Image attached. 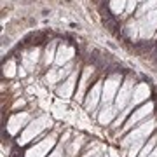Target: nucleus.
Returning <instances> with one entry per match:
<instances>
[{
  "label": "nucleus",
  "mask_w": 157,
  "mask_h": 157,
  "mask_svg": "<svg viewBox=\"0 0 157 157\" xmlns=\"http://www.w3.org/2000/svg\"><path fill=\"white\" fill-rule=\"evenodd\" d=\"M138 30H140V37L141 39H150L152 35H154V32L157 30V9L148 11V14L140 16Z\"/></svg>",
  "instance_id": "obj_1"
},
{
  "label": "nucleus",
  "mask_w": 157,
  "mask_h": 157,
  "mask_svg": "<svg viewBox=\"0 0 157 157\" xmlns=\"http://www.w3.org/2000/svg\"><path fill=\"white\" fill-rule=\"evenodd\" d=\"M49 124H51V119L47 117V115H44V117H39L37 121H33V122L30 124L28 128L25 129V133L21 135V138H19L17 141H19L21 145H25V143H28V141L32 140L33 136H37V135L40 133V131H44V129L47 128Z\"/></svg>",
  "instance_id": "obj_2"
},
{
  "label": "nucleus",
  "mask_w": 157,
  "mask_h": 157,
  "mask_svg": "<svg viewBox=\"0 0 157 157\" xmlns=\"http://www.w3.org/2000/svg\"><path fill=\"white\" fill-rule=\"evenodd\" d=\"M154 121H148L147 124H143V126H140V128L133 129L131 133H129V136L124 140V145H141L143 143V140H147V135L150 133L152 129H154Z\"/></svg>",
  "instance_id": "obj_3"
},
{
  "label": "nucleus",
  "mask_w": 157,
  "mask_h": 157,
  "mask_svg": "<svg viewBox=\"0 0 157 157\" xmlns=\"http://www.w3.org/2000/svg\"><path fill=\"white\" fill-rule=\"evenodd\" d=\"M133 84H135V82H133V78H131V77L126 78L122 89L119 91L117 98H115V107H117V108L126 107V105H128V101L131 100V96H133Z\"/></svg>",
  "instance_id": "obj_4"
},
{
  "label": "nucleus",
  "mask_w": 157,
  "mask_h": 157,
  "mask_svg": "<svg viewBox=\"0 0 157 157\" xmlns=\"http://www.w3.org/2000/svg\"><path fill=\"white\" fill-rule=\"evenodd\" d=\"M119 82H121V77L119 75H113V77H110L105 82V86H103V96H101L103 103H110L112 101V98L115 96V93L119 89Z\"/></svg>",
  "instance_id": "obj_5"
},
{
  "label": "nucleus",
  "mask_w": 157,
  "mask_h": 157,
  "mask_svg": "<svg viewBox=\"0 0 157 157\" xmlns=\"http://www.w3.org/2000/svg\"><path fill=\"white\" fill-rule=\"evenodd\" d=\"M52 145H54V136H49V138L42 140L40 143H37L33 148H30L28 154H26V157H44L45 154H49V150L52 148Z\"/></svg>",
  "instance_id": "obj_6"
},
{
  "label": "nucleus",
  "mask_w": 157,
  "mask_h": 157,
  "mask_svg": "<svg viewBox=\"0 0 157 157\" xmlns=\"http://www.w3.org/2000/svg\"><path fill=\"white\" fill-rule=\"evenodd\" d=\"M152 110H154V103H147V105H143L141 108H138V110H136V112L128 119V122H126V128H124V129H131L136 122H138V121H141L143 117H147Z\"/></svg>",
  "instance_id": "obj_7"
},
{
  "label": "nucleus",
  "mask_w": 157,
  "mask_h": 157,
  "mask_svg": "<svg viewBox=\"0 0 157 157\" xmlns=\"http://www.w3.org/2000/svg\"><path fill=\"white\" fill-rule=\"evenodd\" d=\"M148 94H150L148 86H147V84H138V86H136V89L133 91V96H131V107H135V105L141 103L143 100H147Z\"/></svg>",
  "instance_id": "obj_8"
},
{
  "label": "nucleus",
  "mask_w": 157,
  "mask_h": 157,
  "mask_svg": "<svg viewBox=\"0 0 157 157\" xmlns=\"http://www.w3.org/2000/svg\"><path fill=\"white\" fill-rule=\"evenodd\" d=\"M75 54V51H73V47H70V45L63 44L59 49H58V54H56V63L59 65V67H63V65H67L70 59H72V56Z\"/></svg>",
  "instance_id": "obj_9"
},
{
  "label": "nucleus",
  "mask_w": 157,
  "mask_h": 157,
  "mask_svg": "<svg viewBox=\"0 0 157 157\" xmlns=\"http://www.w3.org/2000/svg\"><path fill=\"white\" fill-rule=\"evenodd\" d=\"M101 82H98V84L93 87V89L89 91V94H87V100H86V108L87 110H94L96 103H98V100H100V93H101Z\"/></svg>",
  "instance_id": "obj_10"
},
{
  "label": "nucleus",
  "mask_w": 157,
  "mask_h": 157,
  "mask_svg": "<svg viewBox=\"0 0 157 157\" xmlns=\"http://www.w3.org/2000/svg\"><path fill=\"white\" fill-rule=\"evenodd\" d=\"M75 80H77V73H72L67 82L58 87V94L61 96V98H70V94H72V91H73V84H75Z\"/></svg>",
  "instance_id": "obj_11"
},
{
  "label": "nucleus",
  "mask_w": 157,
  "mask_h": 157,
  "mask_svg": "<svg viewBox=\"0 0 157 157\" xmlns=\"http://www.w3.org/2000/svg\"><path fill=\"white\" fill-rule=\"evenodd\" d=\"M26 121H28V115H26V113H17V115H14V117L9 121V133H11V135L17 133V129L21 128Z\"/></svg>",
  "instance_id": "obj_12"
},
{
  "label": "nucleus",
  "mask_w": 157,
  "mask_h": 157,
  "mask_svg": "<svg viewBox=\"0 0 157 157\" xmlns=\"http://www.w3.org/2000/svg\"><path fill=\"white\" fill-rule=\"evenodd\" d=\"M25 59V65L28 67V70H32V68L35 67V63H37V59H39V49H33V51H30L26 56L23 58Z\"/></svg>",
  "instance_id": "obj_13"
},
{
  "label": "nucleus",
  "mask_w": 157,
  "mask_h": 157,
  "mask_svg": "<svg viewBox=\"0 0 157 157\" xmlns=\"http://www.w3.org/2000/svg\"><path fill=\"white\" fill-rule=\"evenodd\" d=\"M113 115H115V110H113L112 107H105L100 113V122L101 124H108L110 121H112Z\"/></svg>",
  "instance_id": "obj_14"
},
{
  "label": "nucleus",
  "mask_w": 157,
  "mask_h": 157,
  "mask_svg": "<svg viewBox=\"0 0 157 157\" xmlns=\"http://www.w3.org/2000/svg\"><path fill=\"white\" fill-rule=\"evenodd\" d=\"M126 4H128V0H110V11L113 14H121L126 9Z\"/></svg>",
  "instance_id": "obj_15"
},
{
  "label": "nucleus",
  "mask_w": 157,
  "mask_h": 157,
  "mask_svg": "<svg viewBox=\"0 0 157 157\" xmlns=\"http://www.w3.org/2000/svg\"><path fill=\"white\" fill-rule=\"evenodd\" d=\"M91 73H93V68H86V72H84V75H82V80H80V86H78V93H77V96H78V100H80V96L84 94V89H86V86H87V77H89Z\"/></svg>",
  "instance_id": "obj_16"
},
{
  "label": "nucleus",
  "mask_w": 157,
  "mask_h": 157,
  "mask_svg": "<svg viewBox=\"0 0 157 157\" xmlns=\"http://www.w3.org/2000/svg\"><path fill=\"white\" fill-rule=\"evenodd\" d=\"M4 75H6V77H14V75H16V63L7 61L6 65H4Z\"/></svg>",
  "instance_id": "obj_17"
},
{
  "label": "nucleus",
  "mask_w": 157,
  "mask_h": 157,
  "mask_svg": "<svg viewBox=\"0 0 157 157\" xmlns=\"http://www.w3.org/2000/svg\"><path fill=\"white\" fill-rule=\"evenodd\" d=\"M154 9H157V0H148V2H145L143 7L140 9V16H143V14L148 12V11H154Z\"/></svg>",
  "instance_id": "obj_18"
},
{
  "label": "nucleus",
  "mask_w": 157,
  "mask_h": 157,
  "mask_svg": "<svg viewBox=\"0 0 157 157\" xmlns=\"http://www.w3.org/2000/svg\"><path fill=\"white\" fill-rule=\"evenodd\" d=\"M52 59H56V58H54V45L51 44L49 47H47V51H45V59H44V63H45V65H51V63H52Z\"/></svg>",
  "instance_id": "obj_19"
},
{
  "label": "nucleus",
  "mask_w": 157,
  "mask_h": 157,
  "mask_svg": "<svg viewBox=\"0 0 157 157\" xmlns=\"http://www.w3.org/2000/svg\"><path fill=\"white\" fill-rule=\"evenodd\" d=\"M154 145H155V141L152 140L147 147H143V150H141V155L140 157H147V154H150V150H152V147H154Z\"/></svg>",
  "instance_id": "obj_20"
},
{
  "label": "nucleus",
  "mask_w": 157,
  "mask_h": 157,
  "mask_svg": "<svg viewBox=\"0 0 157 157\" xmlns=\"http://www.w3.org/2000/svg\"><path fill=\"white\" fill-rule=\"evenodd\" d=\"M136 2H138V0H128V6H126V12H133V11H135Z\"/></svg>",
  "instance_id": "obj_21"
},
{
  "label": "nucleus",
  "mask_w": 157,
  "mask_h": 157,
  "mask_svg": "<svg viewBox=\"0 0 157 157\" xmlns=\"http://www.w3.org/2000/svg\"><path fill=\"white\" fill-rule=\"evenodd\" d=\"M17 70H19V75H21V77H25V73H26V72H25V68H17Z\"/></svg>",
  "instance_id": "obj_22"
},
{
  "label": "nucleus",
  "mask_w": 157,
  "mask_h": 157,
  "mask_svg": "<svg viewBox=\"0 0 157 157\" xmlns=\"http://www.w3.org/2000/svg\"><path fill=\"white\" fill-rule=\"evenodd\" d=\"M51 157H63V154H61V152H54Z\"/></svg>",
  "instance_id": "obj_23"
},
{
  "label": "nucleus",
  "mask_w": 157,
  "mask_h": 157,
  "mask_svg": "<svg viewBox=\"0 0 157 157\" xmlns=\"http://www.w3.org/2000/svg\"><path fill=\"white\" fill-rule=\"evenodd\" d=\"M148 157H157V148L154 152H152V154H148Z\"/></svg>",
  "instance_id": "obj_24"
}]
</instances>
